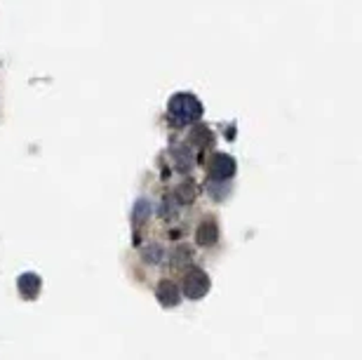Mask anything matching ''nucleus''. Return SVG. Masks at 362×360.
Segmentation results:
<instances>
[{
  "label": "nucleus",
  "instance_id": "nucleus-1",
  "mask_svg": "<svg viewBox=\"0 0 362 360\" xmlns=\"http://www.w3.org/2000/svg\"><path fill=\"white\" fill-rule=\"evenodd\" d=\"M170 113L175 116L179 122H193L200 118V102L191 95H179L177 99H172L170 104Z\"/></svg>",
  "mask_w": 362,
  "mask_h": 360
},
{
  "label": "nucleus",
  "instance_id": "nucleus-3",
  "mask_svg": "<svg viewBox=\"0 0 362 360\" xmlns=\"http://www.w3.org/2000/svg\"><path fill=\"white\" fill-rule=\"evenodd\" d=\"M235 172V163H233V158H228V156H214V161H212V175L216 179H228L230 175Z\"/></svg>",
  "mask_w": 362,
  "mask_h": 360
},
{
  "label": "nucleus",
  "instance_id": "nucleus-5",
  "mask_svg": "<svg viewBox=\"0 0 362 360\" xmlns=\"http://www.w3.org/2000/svg\"><path fill=\"white\" fill-rule=\"evenodd\" d=\"M158 297H160L163 304H177L179 301V292L172 280H165V283H160V287H158Z\"/></svg>",
  "mask_w": 362,
  "mask_h": 360
},
{
  "label": "nucleus",
  "instance_id": "nucleus-7",
  "mask_svg": "<svg viewBox=\"0 0 362 360\" xmlns=\"http://www.w3.org/2000/svg\"><path fill=\"white\" fill-rule=\"evenodd\" d=\"M19 287H21V292H26L28 297H33L35 290H38V278H35V276H24V278H21Z\"/></svg>",
  "mask_w": 362,
  "mask_h": 360
},
{
  "label": "nucleus",
  "instance_id": "nucleus-2",
  "mask_svg": "<svg viewBox=\"0 0 362 360\" xmlns=\"http://www.w3.org/2000/svg\"><path fill=\"white\" fill-rule=\"evenodd\" d=\"M184 290H186V297L191 299H200L202 294L209 290V278L202 273L200 269H193L186 273V280H184Z\"/></svg>",
  "mask_w": 362,
  "mask_h": 360
},
{
  "label": "nucleus",
  "instance_id": "nucleus-6",
  "mask_svg": "<svg viewBox=\"0 0 362 360\" xmlns=\"http://www.w3.org/2000/svg\"><path fill=\"white\" fill-rule=\"evenodd\" d=\"M191 141H193L198 149H205V146H209V144L214 141V137L209 134L207 129H198V132H195V134L191 137Z\"/></svg>",
  "mask_w": 362,
  "mask_h": 360
},
{
  "label": "nucleus",
  "instance_id": "nucleus-4",
  "mask_svg": "<svg viewBox=\"0 0 362 360\" xmlns=\"http://www.w3.org/2000/svg\"><path fill=\"white\" fill-rule=\"evenodd\" d=\"M216 240V224L212 219H205L198 228V243L200 245H212Z\"/></svg>",
  "mask_w": 362,
  "mask_h": 360
}]
</instances>
